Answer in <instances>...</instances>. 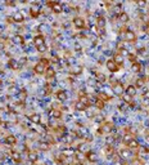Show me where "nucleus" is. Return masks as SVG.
Masks as SVG:
<instances>
[{
  "instance_id": "f257e3e1",
  "label": "nucleus",
  "mask_w": 149,
  "mask_h": 165,
  "mask_svg": "<svg viewBox=\"0 0 149 165\" xmlns=\"http://www.w3.org/2000/svg\"><path fill=\"white\" fill-rule=\"evenodd\" d=\"M112 88H113V92H114V94H117V96H122L123 93H125V88H123V85L121 84V83H113L112 84Z\"/></svg>"
},
{
  "instance_id": "f03ea898",
  "label": "nucleus",
  "mask_w": 149,
  "mask_h": 165,
  "mask_svg": "<svg viewBox=\"0 0 149 165\" xmlns=\"http://www.w3.org/2000/svg\"><path fill=\"white\" fill-rule=\"evenodd\" d=\"M114 129V125L112 123H107V124H103L99 129V133H109Z\"/></svg>"
},
{
  "instance_id": "7ed1b4c3",
  "label": "nucleus",
  "mask_w": 149,
  "mask_h": 165,
  "mask_svg": "<svg viewBox=\"0 0 149 165\" xmlns=\"http://www.w3.org/2000/svg\"><path fill=\"white\" fill-rule=\"evenodd\" d=\"M125 39H126V41H129V43H134V41L136 40V35H135L134 31L127 30V31L125 32Z\"/></svg>"
},
{
  "instance_id": "20e7f679",
  "label": "nucleus",
  "mask_w": 149,
  "mask_h": 165,
  "mask_svg": "<svg viewBox=\"0 0 149 165\" xmlns=\"http://www.w3.org/2000/svg\"><path fill=\"white\" fill-rule=\"evenodd\" d=\"M123 61H125V58H123V56H122L121 53H116V54L113 56V62H114L117 66H122Z\"/></svg>"
},
{
  "instance_id": "39448f33",
  "label": "nucleus",
  "mask_w": 149,
  "mask_h": 165,
  "mask_svg": "<svg viewBox=\"0 0 149 165\" xmlns=\"http://www.w3.org/2000/svg\"><path fill=\"white\" fill-rule=\"evenodd\" d=\"M73 25H74V27H77V29H84V27L86 26V22H85L82 18L76 17L73 19Z\"/></svg>"
},
{
  "instance_id": "423d86ee",
  "label": "nucleus",
  "mask_w": 149,
  "mask_h": 165,
  "mask_svg": "<svg viewBox=\"0 0 149 165\" xmlns=\"http://www.w3.org/2000/svg\"><path fill=\"white\" fill-rule=\"evenodd\" d=\"M103 152L106 154V156L111 157L112 155L114 154V148H113V146H112V144H106V146H104V148H103Z\"/></svg>"
},
{
  "instance_id": "0eeeda50",
  "label": "nucleus",
  "mask_w": 149,
  "mask_h": 165,
  "mask_svg": "<svg viewBox=\"0 0 149 165\" xmlns=\"http://www.w3.org/2000/svg\"><path fill=\"white\" fill-rule=\"evenodd\" d=\"M96 27L98 29H100V30H103L104 27H106V18L103 17V16H99L98 18H96Z\"/></svg>"
},
{
  "instance_id": "6e6552de",
  "label": "nucleus",
  "mask_w": 149,
  "mask_h": 165,
  "mask_svg": "<svg viewBox=\"0 0 149 165\" xmlns=\"http://www.w3.org/2000/svg\"><path fill=\"white\" fill-rule=\"evenodd\" d=\"M106 66H107V68H108L111 72H116V71L118 70V66H117V65L113 62V60H109V61H107Z\"/></svg>"
},
{
  "instance_id": "1a4fd4ad",
  "label": "nucleus",
  "mask_w": 149,
  "mask_h": 165,
  "mask_svg": "<svg viewBox=\"0 0 149 165\" xmlns=\"http://www.w3.org/2000/svg\"><path fill=\"white\" fill-rule=\"evenodd\" d=\"M34 44H35V47H40V45H42V44H45V40H44V36L42 35H37L34 37Z\"/></svg>"
},
{
  "instance_id": "9d476101",
  "label": "nucleus",
  "mask_w": 149,
  "mask_h": 165,
  "mask_svg": "<svg viewBox=\"0 0 149 165\" xmlns=\"http://www.w3.org/2000/svg\"><path fill=\"white\" fill-rule=\"evenodd\" d=\"M125 90H126V94H129V96H131V97L136 94V87H135L134 84L127 85V88H126Z\"/></svg>"
},
{
  "instance_id": "9b49d317",
  "label": "nucleus",
  "mask_w": 149,
  "mask_h": 165,
  "mask_svg": "<svg viewBox=\"0 0 149 165\" xmlns=\"http://www.w3.org/2000/svg\"><path fill=\"white\" fill-rule=\"evenodd\" d=\"M45 66L41 63V62H39V63H36L35 66H34V71L36 72V74H45Z\"/></svg>"
},
{
  "instance_id": "f8f14e48",
  "label": "nucleus",
  "mask_w": 149,
  "mask_h": 165,
  "mask_svg": "<svg viewBox=\"0 0 149 165\" xmlns=\"http://www.w3.org/2000/svg\"><path fill=\"white\" fill-rule=\"evenodd\" d=\"M87 104H85V103H82V102H80V101H77L76 102V104H74V108L77 110V111H85V110H87Z\"/></svg>"
},
{
  "instance_id": "ddd939ff",
  "label": "nucleus",
  "mask_w": 149,
  "mask_h": 165,
  "mask_svg": "<svg viewBox=\"0 0 149 165\" xmlns=\"http://www.w3.org/2000/svg\"><path fill=\"white\" fill-rule=\"evenodd\" d=\"M5 142L8 143V144H10V146H13V144H16L17 143V137L16 135H6L5 137Z\"/></svg>"
},
{
  "instance_id": "4468645a",
  "label": "nucleus",
  "mask_w": 149,
  "mask_h": 165,
  "mask_svg": "<svg viewBox=\"0 0 149 165\" xmlns=\"http://www.w3.org/2000/svg\"><path fill=\"white\" fill-rule=\"evenodd\" d=\"M127 147H129V150H138V148H139V143H138L136 139L132 138V139L127 143Z\"/></svg>"
},
{
  "instance_id": "2eb2a0df",
  "label": "nucleus",
  "mask_w": 149,
  "mask_h": 165,
  "mask_svg": "<svg viewBox=\"0 0 149 165\" xmlns=\"http://www.w3.org/2000/svg\"><path fill=\"white\" fill-rule=\"evenodd\" d=\"M54 76H55V71H54V68H53V67H48V68L45 70V77L51 79V77H54Z\"/></svg>"
},
{
  "instance_id": "dca6fc26",
  "label": "nucleus",
  "mask_w": 149,
  "mask_h": 165,
  "mask_svg": "<svg viewBox=\"0 0 149 165\" xmlns=\"http://www.w3.org/2000/svg\"><path fill=\"white\" fill-rule=\"evenodd\" d=\"M13 21L14 22H22L23 21V13L22 12H16L13 14Z\"/></svg>"
},
{
  "instance_id": "f3484780",
  "label": "nucleus",
  "mask_w": 149,
  "mask_h": 165,
  "mask_svg": "<svg viewBox=\"0 0 149 165\" xmlns=\"http://www.w3.org/2000/svg\"><path fill=\"white\" fill-rule=\"evenodd\" d=\"M77 151L81 152V154H85V152H89V146L86 143H80L78 147H77Z\"/></svg>"
},
{
  "instance_id": "a211bd4d",
  "label": "nucleus",
  "mask_w": 149,
  "mask_h": 165,
  "mask_svg": "<svg viewBox=\"0 0 149 165\" xmlns=\"http://www.w3.org/2000/svg\"><path fill=\"white\" fill-rule=\"evenodd\" d=\"M57 98L59 99V101H62V102H64L66 99H67V94H66V92L64 90H59V92H57Z\"/></svg>"
},
{
  "instance_id": "6ab92c4d",
  "label": "nucleus",
  "mask_w": 149,
  "mask_h": 165,
  "mask_svg": "<svg viewBox=\"0 0 149 165\" xmlns=\"http://www.w3.org/2000/svg\"><path fill=\"white\" fill-rule=\"evenodd\" d=\"M13 43H16V44H23L25 39H23L22 35H14L13 36Z\"/></svg>"
},
{
  "instance_id": "aec40b11",
  "label": "nucleus",
  "mask_w": 149,
  "mask_h": 165,
  "mask_svg": "<svg viewBox=\"0 0 149 165\" xmlns=\"http://www.w3.org/2000/svg\"><path fill=\"white\" fill-rule=\"evenodd\" d=\"M30 120H31L34 124H39V123L41 121V116H40L39 114H34V115L30 116Z\"/></svg>"
},
{
  "instance_id": "412c9836",
  "label": "nucleus",
  "mask_w": 149,
  "mask_h": 165,
  "mask_svg": "<svg viewBox=\"0 0 149 165\" xmlns=\"http://www.w3.org/2000/svg\"><path fill=\"white\" fill-rule=\"evenodd\" d=\"M120 155H121L122 157L126 159V157H130V156H131V151H130L129 148H122V150L120 151Z\"/></svg>"
},
{
  "instance_id": "4be33fe9",
  "label": "nucleus",
  "mask_w": 149,
  "mask_h": 165,
  "mask_svg": "<svg viewBox=\"0 0 149 165\" xmlns=\"http://www.w3.org/2000/svg\"><path fill=\"white\" fill-rule=\"evenodd\" d=\"M8 66L10 67V68H13V70H17V68H19V63L17 61H14V60H9Z\"/></svg>"
},
{
  "instance_id": "5701e85b",
  "label": "nucleus",
  "mask_w": 149,
  "mask_h": 165,
  "mask_svg": "<svg viewBox=\"0 0 149 165\" xmlns=\"http://www.w3.org/2000/svg\"><path fill=\"white\" fill-rule=\"evenodd\" d=\"M73 139H74V135H71V134H67V135L63 137V141H64L67 144H71V143L73 142Z\"/></svg>"
},
{
  "instance_id": "b1692460",
  "label": "nucleus",
  "mask_w": 149,
  "mask_h": 165,
  "mask_svg": "<svg viewBox=\"0 0 149 165\" xmlns=\"http://www.w3.org/2000/svg\"><path fill=\"white\" fill-rule=\"evenodd\" d=\"M51 10H53L54 13H61V12H62V5H61L59 3H55V4L51 6Z\"/></svg>"
},
{
  "instance_id": "393cba45",
  "label": "nucleus",
  "mask_w": 149,
  "mask_h": 165,
  "mask_svg": "<svg viewBox=\"0 0 149 165\" xmlns=\"http://www.w3.org/2000/svg\"><path fill=\"white\" fill-rule=\"evenodd\" d=\"M50 115H51V117H54V119H61V117H62V112H61L59 110H53V111L50 112Z\"/></svg>"
},
{
  "instance_id": "a878e982",
  "label": "nucleus",
  "mask_w": 149,
  "mask_h": 165,
  "mask_svg": "<svg viewBox=\"0 0 149 165\" xmlns=\"http://www.w3.org/2000/svg\"><path fill=\"white\" fill-rule=\"evenodd\" d=\"M131 68H132V71L134 72H139L140 70H141V65L139 63V62H132V66H131Z\"/></svg>"
},
{
  "instance_id": "bb28decb",
  "label": "nucleus",
  "mask_w": 149,
  "mask_h": 165,
  "mask_svg": "<svg viewBox=\"0 0 149 165\" xmlns=\"http://www.w3.org/2000/svg\"><path fill=\"white\" fill-rule=\"evenodd\" d=\"M86 159H87L90 163H95V160H96V155H95L94 152H87V156H86Z\"/></svg>"
},
{
  "instance_id": "cd10ccee",
  "label": "nucleus",
  "mask_w": 149,
  "mask_h": 165,
  "mask_svg": "<svg viewBox=\"0 0 149 165\" xmlns=\"http://www.w3.org/2000/svg\"><path fill=\"white\" fill-rule=\"evenodd\" d=\"M12 159L14 160V161H21V155H19V152H17V151H13L12 152Z\"/></svg>"
},
{
  "instance_id": "c85d7f7f",
  "label": "nucleus",
  "mask_w": 149,
  "mask_h": 165,
  "mask_svg": "<svg viewBox=\"0 0 149 165\" xmlns=\"http://www.w3.org/2000/svg\"><path fill=\"white\" fill-rule=\"evenodd\" d=\"M94 104H95V107H96V108H99V110H103V108H104V102H103V101H100V99H96Z\"/></svg>"
},
{
  "instance_id": "c756f323",
  "label": "nucleus",
  "mask_w": 149,
  "mask_h": 165,
  "mask_svg": "<svg viewBox=\"0 0 149 165\" xmlns=\"http://www.w3.org/2000/svg\"><path fill=\"white\" fill-rule=\"evenodd\" d=\"M120 19H121V22H127L129 21V16L126 14V12H122L120 14Z\"/></svg>"
},
{
  "instance_id": "7c9ffc66",
  "label": "nucleus",
  "mask_w": 149,
  "mask_h": 165,
  "mask_svg": "<svg viewBox=\"0 0 149 165\" xmlns=\"http://www.w3.org/2000/svg\"><path fill=\"white\" fill-rule=\"evenodd\" d=\"M81 72H82V67L74 66L73 68H72V74H74V75H80Z\"/></svg>"
},
{
  "instance_id": "2f4dec72",
  "label": "nucleus",
  "mask_w": 149,
  "mask_h": 165,
  "mask_svg": "<svg viewBox=\"0 0 149 165\" xmlns=\"http://www.w3.org/2000/svg\"><path fill=\"white\" fill-rule=\"evenodd\" d=\"M98 99H100V101H103V102L106 103V101H108L109 97H108L107 94H104V93H99V94H98Z\"/></svg>"
},
{
  "instance_id": "473e14b6",
  "label": "nucleus",
  "mask_w": 149,
  "mask_h": 165,
  "mask_svg": "<svg viewBox=\"0 0 149 165\" xmlns=\"http://www.w3.org/2000/svg\"><path fill=\"white\" fill-rule=\"evenodd\" d=\"M132 137H134V134H130V133H129V134H126V135L123 137V142L127 144V143H129V142L132 139Z\"/></svg>"
},
{
  "instance_id": "72a5a7b5",
  "label": "nucleus",
  "mask_w": 149,
  "mask_h": 165,
  "mask_svg": "<svg viewBox=\"0 0 149 165\" xmlns=\"http://www.w3.org/2000/svg\"><path fill=\"white\" fill-rule=\"evenodd\" d=\"M28 159H30V161H36L37 160V154H35V152H30Z\"/></svg>"
},
{
  "instance_id": "f704fd0d",
  "label": "nucleus",
  "mask_w": 149,
  "mask_h": 165,
  "mask_svg": "<svg viewBox=\"0 0 149 165\" xmlns=\"http://www.w3.org/2000/svg\"><path fill=\"white\" fill-rule=\"evenodd\" d=\"M144 81H145L144 79H138V80H136V85H135V87H136V88H141V87L144 85Z\"/></svg>"
},
{
  "instance_id": "c9c22d12",
  "label": "nucleus",
  "mask_w": 149,
  "mask_h": 165,
  "mask_svg": "<svg viewBox=\"0 0 149 165\" xmlns=\"http://www.w3.org/2000/svg\"><path fill=\"white\" fill-rule=\"evenodd\" d=\"M49 148H50V147H49L48 143H45V142H44V143H40V150H42V151H48Z\"/></svg>"
},
{
  "instance_id": "e433bc0d",
  "label": "nucleus",
  "mask_w": 149,
  "mask_h": 165,
  "mask_svg": "<svg viewBox=\"0 0 149 165\" xmlns=\"http://www.w3.org/2000/svg\"><path fill=\"white\" fill-rule=\"evenodd\" d=\"M122 99L125 101V102H127V103H131V96H129V94H122Z\"/></svg>"
},
{
  "instance_id": "4c0bfd02",
  "label": "nucleus",
  "mask_w": 149,
  "mask_h": 165,
  "mask_svg": "<svg viewBox=\"0 0 149 165\" xmlns=\"http://www.w3.org/2000/svg\"><path fill=\"white\" fill-rule=\"evenodd\" d=\"M95 76H96V80H99V81H104L106 80V76L103 74H100V72H98Z\"/></svg>"
},
{
  "instance_id": "58836bf2",
  "label": "nucleus",
  "mask_w": 149,
  "mask_h": 165,
  "mask_svg": "<svg viewBox=\"0 0 149 165\" xmlns=\"http://www.w3.org/2000/svg\"><path fill=\"white\" fill-rule=\"evenodd\" d=\"M37 50H39L40 53H45V52H46V45H45V44H42V45L37 47Z\"/></svg>"
},
{
  "instance_id": "ea45409f",
  "label": "nucleus",
  "mask_w": 149,
  "mask_h": 165,
  "mask_svg": "<svg viewBox=\"0 0 149 165\" xmlns=\"http://www.w3.org/2000/svg\"><path fill=\"white\" fill-rule=\"evenodd\" d=\"M106 141H107V143H108V144H111L112 142H113V141H116V139H114V137H111V135H109V137H107V139H106Z\"/></svg>"
},
{
  "instance_id": "a19ab883",
  "label": "nucleus",
  "mask_w": 149,
  "mask_h": 165,
  "mask_svg": "<svg viewBox=\"0 0 149 165\" xmlns=\"http://www.w3.org/2000/svg\"><path fill=\"white\" fill-rule=\"evenodd\" d=\"M40 62H41V63H42L44 66H48V65H49V61H48L46 58H42V60H41Z\"/></svg>"
},
{
  "instance_id": "79ce46f5",
  "label": "nucleus",
  "mask_w": 149,
  "mask_h": 165,
  "mask_svg": "<svg viewBox=\"0 0 149 165\" xmlns=\"http://www.w3.org/2000/svg\"><path fill=\"white\" fill-rule=\"evenodd\" d=\"M113 165H127V164H125L123 161H121V160H117V161H114L113 163Z\"/></svg>"
},
{
  "instance_id": "37998d69",
  "label": "nucleus",
  "mask_w": 149,
  "mask_h": 165,
  "mask_svg": "<svg viewBox=\"0 0 149 165\" xmlns=\"http://www.w3.org/2000/svg\"><path fill=\"white\" fill-rule=\"evenodd\" d=\"M19 97H21V99H25V98H26V90L21 92V93H19Z\"/></svg>"
},
{
  "instance_id": "c03bdc74",
  "label": "nucleus",
  "mask_w": 149,
  "mask_h": 165,
  "mask_svg": "<svg viewBox=\"0 0 149 165\" xmlns=\"http://www.w3.org/2000/svg\"><path fill=\"white\" fill-rule=\"evenodd\" d=\"M136 4H138V6H145V5H147L145 1H138Z\"/></svg>"
},
{
  "instance_id": "a18cd8bd",
  "label": "nucleus",
  "mask_w": 149,
  "mask_h": 165,
  "mask_svg": "<svg viewBox=\"0 0 149 165\" xmlns=\"http://www.w3.org/2000/svg\"><path fill=\"white\" fill-rule=\"evenodd\" d=\"M117 48H118V49H123V48H125V44H123V43H118Z\"/></svg>"
},
{
  "instance_id": "49530a36",
  "label": "nucleus",
  "mask_w": 149,
  "mask_h": 165,
  "mask_svg": "<svg viewBox=\"0 0 149 165\" xmlns=\"http://www.w3.org/2000/svg\"><path fill=\"white\" fill-rule=\"evenodd\" d=\"M144 98L145 99H149V89L147 92H144Z\"/></svg>"
},
{
  "instance_id": "de8ad7c7",
  "label": "nucleus",
  "mask_w": 149,
  "mask_h": 165,
  "mask_svg": "<svg viewBox=\"0 0 149 165\" xmlns=\"http://www.w3.org/2000/svg\"><path fill=\"white\" fill-rule=\"evenodd\" d=\"M127 57H129V60H131V61H134V60H135V56H134V54H129Z\"/></svg>"
},
{
  "instance_id": "09e8293b",
  "label": "nucleus",
  "mask_w": 149,
  "mask_h": 165,
  "mask_svg": "<svg viewBox=\"0 0 149 165\" xmlns=\"http://www.w3.org/2000/svg\"><path fill=\"white\" fill-rule=\"evenodd\" d=\"M4 47H5V44H4L3 41H0V50H3V49H4Z\"/></svg>"
},
{
  "instance_id": "8fccbe9b",
  "label": "nucleus",
  "mask_w": 149,
  "mask_h": 165,
  "mask_svg": "<svg viewBox=\"0 0 149 165\" xmlns=\"http://www.w3.org/2000/svg\"><path fill=\"white\" fill-rule=\"evenodd\" d=\"M145 139H147V142L149 143V135H147V137H145Z\"/></svg>"
},
{
  "instance_id": "3c124183",
  "label": "nucleus",
  "mask_w": 149,
  "mask_h": 165,
  "mask_svg": "<svg viewBox=\"0 0 149 165\" xmlns=\"http://www.w3.org/2000/svg\"><path fill=\"white\" fill-rule=\"evenodd\" d=\"M73 165H82V164H81V163H74Z\"/></svg>"
},
{
  "instance_id": "603ef678",
  "label": "nucleus",
  "mask_w": 149,
  "mask_h": 165,
  "mask_svg": "<svg viewBox=\"0 0 149 165\" xmlns=\"http://www.w3.org/2000/svg\"><path fill=\"white\" fill-rule=\"evenodd\" d=\"M1 123H3V120H1V117H0V124H1Z\"/></svg>"
},
{
  "instance_id": "864d4df0",
  "label": "nucleus",
  "mask_w": 149,
  "mask_h": 165,
  "mask_svg": "<svg viewBox=\"0 0 149 165\" xmlns=\"http://www.w3.org/2000/svg\"><path fill=\"white\" fill-rule=\"evenodd\" d=\"M0 88H1V81H0Z\"/></svg>"
}]
</instances>
